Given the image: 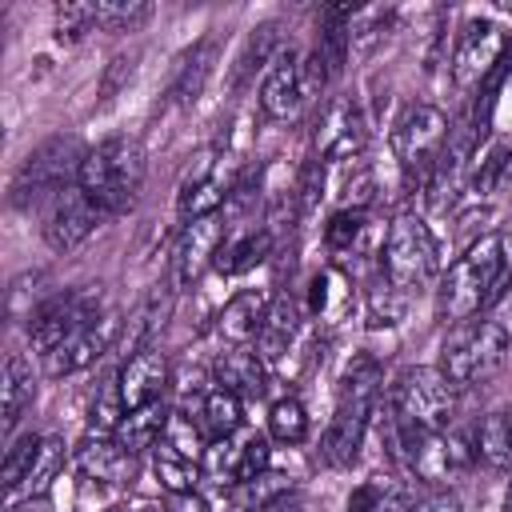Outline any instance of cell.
<instances>
[{
  "label": "cell",
  "mask_w": 512,
  "mask_h": 512,
  "mask_svg": "<svg viewBox=\"0 0 512 512\" xmlns=\"http://www.w3.org/2000/svg\"><path fill=\"white\" fill-rule=\"evenodd\" d=\"M108 216L84 196L80 184H68L56 200H48V216H44V240L56 252H72L76 244H84Z\"/></svg>",
  "instance_id": "obj_12"
},
{
  "label": "cell",
  "mask_w": 512,
  "mask_h": 512,
  "mask_svg": "<svg viewBox=\"0 0 512 512\" xmlns=\"http://www.w3.org/2000/svg\"><path fill=\"white\" fill-rule=\"evenodd\" d=\"M268 248H272L268 232H232V236H224V244H220V252H216V268H220L224 276L248 272V268H256V264L268 256Z\"/></svg>",
  "instance_id": "obj_29"
},
{
  "label": "cell",
  "mask_w": 512,
  "mask_h": 512,
  "mask_svg": "<svg viewBox=\"0 0 512 512\" xmlns=\"http://www.w3.org/2000/svg\"><path fill=\"white\" fill-rule=\"evenodd\" d=\"M508 360V332L496 320H464L440 348V372L456 392L488 384Z\"/></svg>",
  "instance_id": "obj_5"
},
{
  "label": "cell",
  "mask_w": 512,
  "mask_h": 512,
  "mask_svg": "<svg viewBox=\"0 0 512 512\" xmlns=\"http://www.w3.org/2000/svg\"><path fill=\"white\" fill-rule=\"evenodd\" d=\"M168 404L164 400H156V404H148V408H136V412H124V420L116 424V444L136 460L140 452H148V448H156L160 444V436H164V424H168Z\"/></svg>",
  "instance_id": "obj_25"
},
{
  "label": "cell",
  "mask_w": 512,
  "mask_h": 512,
  "mask_svg": "<svg viewBox=\"0 0 512 512\" xmlns=\"http://www.w3.org/2000/svg\"><path fill=\"white\" fill-rule=\"evenodd\" d=\"M168 512H208L196 492H168Z\"/></svg>",
  "instance_id": "obj_42"
},
{
  "label": "cell",
  "mask_w": 512,
  "mask_h": 512,
  "mask_svg": "<svg viewBox=\"0 0 512 512\" xmlns=\"http://www.w3.org/2000/svg\"><path fill=\"white\" fill-rule=\"evenodd\" d=\"M92 28H96V4H80V0L56 4V40L60 44H76Z\"/></svg>",
  "instance_id": "obj_36"
},
{
  "label": "cell",
  "mask_w": 512,
  "mask_h": 512,
  "mask_svg": "<svg viewBox=\"0 0 512 512\" xmlns=\"http://www.w3.org/2000/svg\"><path fill=\"white\" fill-rule=\"evenodd\" d=\"M448 148V116L436 104H412L392 124V156L412 184H424Z\"/></svg>",
  "instance_id": "obj_7"
},
{
  "label": "cell",
  "mask_w": 512,
  "mask_h": 512,
  "mask_svg": "<svg viewBox=\"0 0 512 512\" xmlns=\"http://www.w3.org/2000/svg\"><path fill=\"white\" fill-rule=\"evenodd\" d=\"M368 228H372L368 212H360V208H340V212H332L328 224H324V248H328L332 256H356V252L364 248Z\"/></svg>",
  "instance_id": "obj_28"
},
{
  "label": "cell",
  "mask_w": 512,
  "mask_h": 512,
  "mask_svg": "<svg viewBox=\"0 0 512 512\" xmlns=\"http://www.w3.org/2000/svg\"><path fill=\"white\" fill-rule=\"evenodd\" d=\"M204 428H200V420H192L188 412H180V408H172L168 412V424H164V436H160V452H168V456H180V460H188V464H200L204 456H208V448H204Z\"/></svg>",
  "instance_id": "obj_27"
},
{
  "label": "cell",
  "mask_w": 512,
  "mask_h": 512,
  "mask_svg": "<svg viewBox=\"0 0 512 512\" xmlns=\"http://www.w3.org/2000/svg\"><path fill=\"white\" fill-rule=\"evenodd\" d=\"M60 464H64V444H60L56 436H44V440H40V456H36V464H32V472H28V480H24L20 492H24V496H40L44 484L56 476ZM20 492H16V496H20ZM16 496H12V500H16Z\"/></svg>",
  "instance_id": "obj_37"
},
{
  "label": "cell",
  "mask_w": 512,
  "mask_h": 512,
  "mask_svg": "<svg viewBox=\"0 0 512 512\" xmlns=\"http://www.w3.org/2000/svg\"><path fill=\"white\" fill-rule=\"evenodd\" d=\"M500 52H504V32L492 20H468L456 40V56H452L456 88H472L476 80H484V72L500 60Z\"/></svg>",
  "instance_id": "obj_19"
},
{
  "label": "cell",
  "mask_w": 512,
  "mask_h": 512,
  "mask_svg": "<svg viewBox=\"0 0 512 512\" xmlns=\"http://www.w3.org/2000/svg\"><path fill=\"white\" fill-rule=\"evenodd\" d=\"M260 112L268 120H296L300 108L308 104V92H304V72H300V56L292 48H280L272 56V64L264 68V80H260Z\"/></svg>",
  "instance_id": "obj_15"
},
{
  "label": "cell",
  "mask_w": 512,
  "mask_h": 512,
  "mask_svg": "<svg viewBox=\"0 0 512 512\" xmlns=\"http://www.w3.org/2000/svg\"><path fill=\"white\" fill-rule=\"evenodd\" d=\"M40 440H44V436L24 432V436H16V440L8 444V452H4V488H8V500L24 488L32 464H36V456H40Z\"/></svg>",
  "instance_id": "obj_33"
},
{
  "label": "cell",
  "mask_w": 512,
  "mask_h": 512,
  "mask_svg": "<svg viewBox=\"0 0 512 512\" xmlns=\"http://www.w3.org/2000/svg\"><path fill=\"white\" fill-rule=\"evenodd\" d=\"M504 512H512V480H508V488H504Z\"/></svg>",
  "instance_id": "obj_44"
},
{
  "label": "cell",
  "mask_w": 512,
  "mask_h": 512,
  "mask_svg": "<svg viewBox=\"0 0 512 512\" xmlns=\"http://www.w3.org/2000/svg\"><path fill=\"white\" fill-rule=\"evenodd\" d=\"M212 48H216L212 40H200V44L192 48V56L184 60L180 80H176V88H172L176 100H184V104L196 100V92H200V84H204V76H208V68H212V64H208V60H212Z\"/></svg>",
  "instance_id": "obj_38"
},
{
  "label": "cell",
  "mask_w": 512,
  "mask_h": 512,
  "mask_svg": "<svg viewBox=\"0 0 512 512\" xmlns=\"http://www.w3.org/2000/svg\"><path fill=\"white\" fill-rule=\"evenodd\" d=\"M240 420H244V400H240L236 392H228V388H220V384L204 392V400H200V428H204L208 440H228V436H236Z\"/></svg>",
  "instance_id": "obj_26"
},
{
  "label": "cell",
  "mask_w": 512,
  "mask_h": 512,
  "mask_svg": "<svg viewBox=\"0 0 512 512\" xmlns=\"http://www.w3.org/2000/svg\"><path fill=\"white\" fill-rule=\"evenodd\" d=\"M224 160L228 156H220V152H204L184 172L180 192H176V212L184 216V224L200 220V216H216L224 208V200H232L236 176H232V168Z\"/></svg>",
  "instance_id": "obj_11"
},
{
  "label": "cell",
  "mask_w": 512,
  "mask_h": 512,
  "mask_svg": "<svg viewBox=\"0 0 512 512\" xmlns=\"http://www.w3.org/2000/svg\"><path fill=\"white\" fill-rule=\"evenodd\" d=\"M72 460H76V468H80L88 480H100V484H120V480L132 472V456L116 444V432H96V428H88L84 440L76 444Z\"/></svg>",
  "instance_id": "obj_21"
},
{
  "label": "cell",
  "mask_w": 512,
  "mask_h": 512,
  "mask_svg": "<svg viewBox=\"0 0 512 512\" xmlns=\"http://www.w3.org/2000/svg\"><path fill=\"white\" fill-rule=\"evenodd\" d=\"M436 272V240L416 212H396L384 236V276L396 292H416Z\"/></svg>",
  "instance_id": "obj_8"
},
{
  "label": "cell",
  "mask_w": 512,
  "mask_h": 512,
  "mask_svg": "<svg viewBox=\"0 0 512 512\" xmlns=\"http://www.w3.org/2000/svg\"><path fill=\"white\" fill-rule=\"evenodd\" d=\"M212 376L220 388L236 392L240 400H260L268 392V368H264V356L252 352L248 344H228L216 364H212Z\"/></svg>",
  "instance_id": "obj_20"
},
{
  "label": "cell",
  "mask_w": 512,
  "mask_h": 512,
  "mask_svg": "<svg viewBox=\"0 0 512 512\" xmlns=\"http://www.w3.org/2000/svg\"><path fill=\"white\" fill-rule=\"evenodd\" d=\"M156 476L168 492H192L196 488V476H200V464H188L180 456H168L156 448Z\"/></svg>",
  "instance_id": "obj_39"
},
{
  "label": "cell",
  "mask_w": 512,
  "mask_h": 512,
  "mask_svg": "<svg viewBox=\"0 0 512 512\" xmlns=\"http://www.w3.org/2000/svg\"><path fill=\"white\" fill-rule=\"evenodd\" d=\"M368 124L352 96H336L324 104L316 120V160H352L364 152Z\"/></svg>",
  "instance_id": "obj_13"
},
{
  "label": "cell",
  "mask_w": 512,
  "mask_h": 512,
  "mask_svg": "<svg viewBox=\"0 0 512 512\" xmlns=\"http://www.w3.org/2000/svg\"><path fill=\"white\" fill-rule=\"evenodd\" d=\"M396 460L404 464L408 476H416V484H452L460 480L472 464H476V448H472V432H460V428H444V432H428V436H416L408 440Z\"/></svg>",
  "instance_id": "obj_9"
},
{
  "label": "cell",
  "mask_w": 512,
  "mask_h": 512,
  "mask_svg": "<svg viewBox=\"0 0 512 512\" xmlns=\"http://www.w3.org/2000/svg\"><path fill=\"white\" fill-rule=\"evenodd\" d=\"M384 392V368L372 352H356L344 372H340V388H336V408L332 420L320 436V460L328 468H348L364 444L368 420L376 412V400Z\"/></svg>",
  "instance_id": "obj_2"
},
{
  "label": "cell",
  "mask_w": 512,
  "mask_h": 512,
  "mask_svg": "<svg viewBox=\"0 0 512 512\" xmlns=\"http://www.w3.org/2000/svg\"><path fill=\"white\" fill-rule=\"evenodd\" d=\"M100 296L88 288H68L48 296L44 304H36L28 312V340L32 348H40V356H48L56 344H64L72 332H80L88 320H96L100 312Z\"/></svg>",
  "instance_id": "obj_10"
},
{
  "label": "cell",
  "mask_w": 512,
  "mask_h": 512,
  "mask_svg": "<svg viewBox=\"0 0 512 512\" xmlns=\"http://www.w3.org/2000/svg\"><path fill=\"white\" fill-rule=\"evenodd\" d=\"M116 332H120V316L116 312H100L96 320H88L80 332H72L64 344H56L44 356V372L48 376H72V372L96 364L108 352V344L116 340Z\"/></svg>",
  "instance_id": "obj_16"
},
{
  "label": "cell",
  "mask_w": 512,
  "mask_h": 512,
  "mask_svg": "<svg viewBox=\"0 0 512 512\" xmlns=\"http://www.w3.org/2000/svg\"><path fill=\"white\" fill-rule=\"evenodd\" d=\"M116 380V392H120V404L124 412H136V408H148L164 396V384H168V356L148 344L132 356H124L120 372L112 376Z\"/></svg>",
  "instance_id": "obj_17"
},
{
  "label": "cell",
  "mask_w": 512,
  "mask_h": 512,
  "mask_svg": "<svg viewBox=\"0 0 512 512\" xmlns=\"http://www.w3.org/2000/svg\"><path fill=\"white\" fill-rule=\"evenodd\" d=\"M152 16V4L144 0H104L96 4V28L104 32H136Z\"/></svg>",
  "instance_id": "obj_35"
},
{
  "label": "cell",
  "mask_w": 512,
  "mask_h": 512,
  "mask_svg": "<svg viewBox=\"0 0 512 512\" xmlns=\"http://www.w3.org/2000/svg\"><path fill=\"white\" fill-rule=\"evenodd\" d=\"M224 220L220 216H200V220H188L180 240H176V252H172V288L184 292L192 288L208 264H216V252L224 244Z\"/></svg>",
  "instance_id": "obj_14"
},
{
  "label": "cell",
  "mask_w": 512,
  "mask_h": 512,
  "mask_svg": "<svg viewBox=\"0 0 512 512\" xmlns=\"http://www.w3.org/2000/svg\"><path fill=\"white\" fill-rule=\"evenodd\" d=\"M292 332H296V304L288 300V296H276L272 304H268V320H264V328H260V356L264 360H276L284 348H288V340H292Z\"/></svg>",
  "instance_id": "obj_31"
},
{
  "label": "cell",
  "mask_w": 512,
  "mask_h": 512,
  "mask_svg": "<svg viewBox=\"0 0 512 512\" xmlns=\"http://www.w3.org/2000/svg\"><path fill=\"white\" fill-rule=\"evenodd\" d=\"M456 416V388L440 368H404L388 384V444L392 456L428 432H444Z\"/></svg>",
  "instance_id": "obj_3"
},
{
  "label": "cell",
  "mask_w": 512,
  "mask_h": 512,
  "mask_svg": "<svg viewBox=\"0 0 512 512\" xmlns=\"http://www.w3.org/2000/svg\"><path fill=\"white\" fill-rule=\"evenodd\" d=\"M76 184L84 188V196L112 220L120 212H128L140 196L144 184V152L136 140L128 136H108L96 148L84 152Z\"/></svg>",
  "instance_id": "obj_4"
},
{
  "label": "cell",
  "mask_w": 512,
  "mask_h": 512,
  "mask_svg": "<svg viewBox=\"0 0 512 512\" xmlns=\"http://www.w3.org/2000/svg\"><path fill=\"white\" fill-rule=\"evenodd\" d=\"M512 272V240L504 232H488L472 240L440 276L436 288V312L444 324L476 320L504 288Z\"/></svg>",
  "instance_id": "obj_1"
},
{
  "label": "cell",
  "mask_w": 512,
  "mask_h": 512,
  "mask_svg": "<svg viewBox=\"0 0 512 512\" xmlns=\"http://www.w3.org/2000/svg\"><path fill=\"white\" fill-rule=\"evenodd\" d=\"M472 448H476V464L512 472V408H492L472 428Z\"/></svg>",
  "instance_id": "obj_23"
},
{
  "label": "cell",
  "mask_w": 512,
  "mask_h": 512,
  "mask_svg": "<svg viewBox=\"0 0 512 512\" xmlns=\"http://www.w3.org/2000/svg\"><path fill=\"white\" fill-rule=\"evenodd\" d=\"M408 512H460V500L452 492H436V496H424L416 500Z\"/></svg>",
  "instance_id": "obj_41"
},
{
  "label": "cell",
  "mask_w": 512,
  "mask_h": 512,
  "mask_svg": "<svg viewBox=\"0 0 512 512\" xmlns=\"http://www.w3.org/2000/svg\"><path fill=\"white\" fill-rule=\"evenodd\" d=\"M508 180H512V148H508V144H488L484 156L476 160L472 188H476L480 196H492V192H500Z\"/></svg>",
  "instance_id": "obj_34"
},
{
  "label": "cell",
  "mask_w": 512,
  "mask_h": 512,
  "mask_svg": "<svg viewBox=\"0 0 512 512\" xmlns=\"http://www.w3.org/2000/svg\"><path fill=\"white\" fill-rule=\"evenodd\" d=\"M412 504H416L412 484L396 476H368L348 496V512H408Z\"/></svg>",
  "instance_id": "obj_24"
},
{
  "label": "cell",
  "mask_w": 512,
  "mask_h": 512,
  "mask_svg": "<svg viewBox=\"0 0 512 512\" xmlns=\"http://www.w3.org/2000/svg\"><path fill=\"white\" fill-rule=\"evenodd\" d=\"M36 396V384H32V368L20 352H12L4 360V432L16 428V420L24 416V408L32 404Z\"/></svg>",
  "instance_id": "obj_30"
},
{
  "label": "cell",
  "mask_w": 512,
  "mask_h": 512,
  "mask_svg": "<svg viewBox=\"0 0 512 512\" xmlns=\"http://www.w3.org/2000/svg\"><path fill=\"white\" fill-rule=\"evenodd\" d=\"M268 436L280 444H300L308 436V408L296 396H280L268 408Z\"/></svg>",
  "instance_id": "obj_32"
},
{
  "label": "cell",
  "mask_w": 512,
  "mask_h": 512,
  "mask_svg": "<svg viewBox=\"0 0 512 512\" xmlns=\"http://www.w3.org/2000/svg\"><path fill=\"white\" fill-rule=\"evenodd\" d=\"M8 512H48V500H44V496H36V500H32V496H28V500H24V504H12V508H8Z\"/></svg>",
  "instance_id": "obj_43"
},
{
  "label": "cell",
  "mask_w": 512,
  "mask_h": 512,
  "mask_svg": "<svg viewBox=\"0 0 512 512\" xmlns=\"http://www.w3.org/2000/svg\"><path fill=\"white\" fill-rule=\"evenodd\" d=\"M208 472L216 476V480H224V484H248V480H256V476H264L268 472V460H272V448H268V436H260V432H248V436H240V440H212V448H208Z\"/></svg>",
  "instance_id": "obj_18"
},
{
  "label": "cell",
  "mask_w": 512,
  "mask_h": 512,
  "mask_svg": "<svg viewBox=\"0 0 512 512\" xmlns=\"http://www.w3.org/2000/svg\"><path fill=\"white\" fill-rule=\"evenodd\" d=\"M268 296L264 292H256V288H244V292H236L224 308H220V316H216V332L228 340V344H252V340H260V328H264V320H268Z\"/></svg>",
  "instance_id": "obj_22"
},
{
  "label": "cell",
  "mask_w": 512,
  "mask_h": 512,
  "mask_svg": "<svg viewBox=\"0 0 512 512\" xmlns=\"http://www.w3.org/2000/svg\"><path fill=\"white\" fill-rule=\"evenodd\" d=\"M88 148H80L72 136H52L40 148H32L24 156V164L16 168L12 180V204L16 208H36L44 200H56L68 184H76L80 160Z\"/></svg>",
  "instance_id": "obj_6"
},
{
  "label": "cell",
  "mask_w": 512,
  "mask_h": 512,
  "mask_svg": "<svg viewBox=\"0 0 512 512\" xmlns=\"http://www.w3.org/2000/svg\"><path fill=\"white\" fill-rule=\"evenodd\" d=\"M260 512H312V508H308V496H304V492L288 488V492H280L272 504H264Z\"/></svg>",
  "instance_id": "obj_40"
}]
</instances>
